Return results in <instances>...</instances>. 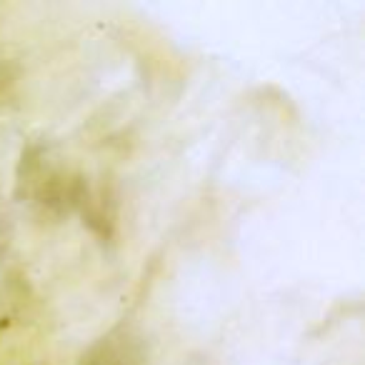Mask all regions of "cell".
<instances>
[{
	"instance_id": "1",
	"label": "cell",
	"mask_w": 365,
	"mask_h": 365,
	"mask_svg": "<svg viewBox=\"0 0 365 365\" xmlns=\"http://www.w3.org/2000/svg\"><path fill=\"white\" fill-rule=\"evenodd\" d=\"M148 353L140 333L130 325H118L98 338L83 353L78 365H145Z\"/></svg>"
}]
</instances>
